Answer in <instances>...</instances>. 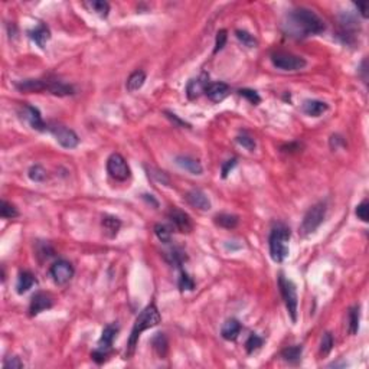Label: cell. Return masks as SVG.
Returning <instances> with one entry per match:
<instances>
[{"mask_svg":"<svg viewBox=\"0 0 369 369\" xmlns=\"http://www.w3.org/2000/svg\"><path fill=\"white\" fill-rule=\"evenodd\" d=\"M283 29L287 36L303 39L313 35H320L326 29V25L313 10L299 8L292 10L283 25Z\"/></svg>","mask_w":369,"mask_h":369,"instance_id":"1","label":"cell"},{"mask_svg":"<svg viewBox=\"0 0 369 369\" xmlns=\"http://www.w3.org/2000/svg\"><path fill=\"white\" fill-rule=\"evenodd\" d=\"M160 313H159V310H157V308L154 304H149V306H146L141 310V313L137 316L136 322L133 324V329H131L130 338H129V342H127V349H126V359H129V358H131L134 355L140 335L145 331H147V329H152L154 326H157L160 323Z\"/></svg>","mask_w":369,"mask_h":369,"instance_id":"2","label":"cell"},{"mask_svg":"<svg viewBox=\"0 0 369 369\" xmlns=\"http://www.w3.org/2000/svg\"><path fill=\"white\" fill-rule=\"evenodd\" d=\"M292 237L290 228L283 223H277L276 227L271 230L269 238L270 255L273 261L283 262L289 257L290 248H289V241Z\"/></svg>","mask_w":369,"mask_h":369,"instance_id":"3","label":"cell"},{"mask_svg":"<svg viewBox=\"0 0 369 369\" xmlns=\"http://www.w3.org/2000/svg\"><path fill=\"white\" fill-rule=\"evenodd\" d=\"M326 202H317L313 207L306 212V215L301 221L300 225V235L301 237H308L310 234H313L324 221L326 216Z\"/></svg>","mask_w":369,"mask_h":369,"instance_id":"4","label":"cell"},{"mask_svg":"<svg viewBox=\"0 0 369 369\" xmlns=\"http://www.w3.org/2000/svg\"><path fill=\"white\" fill-rule=\"evenodd\" d=\"M117 333H118V326H117L115 323L107 324V326L104 327V331L101 333L100 340H98V346H97V349L91 354V358L97 362L98 365H101V363H104V362L107 361V356L110 355V352H111V349H113V342H114Z\"/></svg>","mask_w":369,"mask_h":369,"instance_id":"5","label":"cell"},{"mask_svg":"<svg viewBox=\"0 0 369 369\" xmlns=\"http://www.w3.org/2000/svg\"><path fill=\"white\" fill-rule=\"evenodd\" d=\"M278 287H280V293H281L283 300H284L287 312H289L293 322H296L297 320V306H299L296 285H294L292 280H289L283 274H280L278 276Z\"/></svg>","mask_w":369,"mask_h":369,"instance_id":"6","label":"cell"},{"mask_svg":"<svg viewBox=\"0 0 369 369\" xmlns=\"http://www.w3.org/2000/svg\"><path fill=\"white\" fill-rule=\"evenodd\" d=\"M271 62L277 69H281V71H299L308 65L303 56L287 54V52H274L271 55Z\"/></svg>","mask_w":369,"mask_h":369,"instance_id":"7","label":"cell"},{"mask_svg":"<svg viewBox=\"0 0 369 369\" xmlns=\"http://www.w3.org/2000/svg\"><path fill=\"white\" fill-rule=\"evenodd\" d=\"M107 172L110 176L118 182H124L131 176L129 163L126 161L121 154L118 153H113L107 159Z\"/></svg>","mask_w":369,"mask_h":369,"instance_id":"8","label":"cell"},{"mask_svg":"<svg viewBox=\"0 0 369 369\" xmlns=\"http://www.w3.org/2000/svg\"><path fill=\"white\" fill-rule=\"evenodd\" d=\"M48 130L54 134L56 141L65 149H74L79 145V137L74 130H71L65 126H59V124H49Z\"/></svg>","mask_w":369,"mask_h":369,"instance_id":"9","label":"cell"},{"mask_svg":"<svg viewBox=\"0 0 369 369\" xmlns=\"http://www.w3.org/2000/svg\"><path fill=\"white\" fill-rule=\"evenodd\" d=\"M49 274L56 284L64 285L67 284L68 281H71V278L74 277V267L67 260H59V261L52 264V267L49 270Z\"/></svg>","mask_w":369,"mask_h":369,"instance_id":"10","label":"cell"},{"mask_svg":"<svg viewBox=\"0 0 369 369\" xmlns=\"http://www.w3.org/2000/svg\"><path fill=\"white\" fill-rule=\"evenodd\" d=\"M168 218H169L172 225H173L179 232H182V234H189V232L193 230V223L191 216L188 215L184 211L179 209V208H170V211L168 212Z\"/></svg>","mask_w":369,"mask_h":369,"instance_id":"11","label":"cell"},{"mask_svg":"<svg viewBox=\"0 0 369 369\" xmlns=\"http://www.w3.org/2000/svg\"><path fill=\"white\" fill-rule=\"evenodd\" d=\"M22 117L29 123L33 130L38 131H45L48 130V124L42 120V115L39 113V110L36 107H32V106H23L22 111H20Z\"/></svg>","mask_w":369,"mask_h":369,"instance_id":"12","label":"cell"},{"mask_svg":"<svg viewBox=\"0 0 369 369\" xmlns=\"http://www.w3.org/2000/svg\"><path fill=\"white\" fill-rule=\"evenodd\" d=\"M208 79H209V77H208L207 72H202L199 78L191 79V81L188 83V87H186V95H188L189 100H196V98H199L200 95L205 92L208 84H209Z\"/></svg>","mask_w":369,"mask_h":369,"instance_id":"13","label":"cell"},{"mask_svg":"<svg viewBox=\"0 0 369 369\" xmlns=\"http://www.w3.org/2000/svg\"><path fill=\"white\" fill-rule=\"evenodd\" d=\"M54 306V300L49 294L46 293L39 292L36 293L31 300V306H29V312H31V316H36L42 312H45L48 309H51Z\"/></svg>","mask_w":369,"mask_h":369,"instance_id":"14","label":"cell"},{"mask_svg":"<svg viewBox=\"0 0 369 369\" xmlns=\"http://www.w3.org/2000/svg\"><path fill=\"white\" fill-rule=\"evenodd\" d=\"M184 199L186 202L193 207L195 209H199V211H209L211 209V200L208 198L205 193L199 191V189H192L184 195Z\"/></svg>","mask_w":369,"mask_h":369,"instance_id":"15","label":"cell"},{"mask_svg":"<svg viewBox=\"0 0 369 369\" xmlns=\"http://www.w3.org/2000/svg\"><path fill=\"white\" fill-rule=\"evenodd\" d=\"M230 85L225 83H209L205 90V94L208 98L214 102H219V101L225 100L230 94Z\"/></svg>","mask_w":369,"mask_h":369,"instance_id":"16","label":"cell"},{"mask_svg":"<svg viewBox=\"0 0 369 369\" xmlns=\"http://www.w3.org/2000/svg\"><path fill=\"white\" fill-rule=\"evenodd\" d=\"M16 88L22 92H44L48 90V79H23L16 83Z\"/></svg>","mask_w":369,"mask_h":369,"instance_id":"17","label":"cell"},{"mask_svg":"<svg viewBox=\"0 0 369 369\" xmlns=\"http://www.w3.org/2000/svg\"><path fill=\"white\" fill-rule=\"evenodd\" d=\"M176 165L192 175H202V172H203L200 161L192 159V157H188V156H177Z\"/></svg>","mask_w":369,"mask_h":369,"instance_id":"18","label":"cell"},{"mask_svg":"<svg viewBox=\"0 0 369 369\" xmlns=\"http://www.w3.org/2000/svg\"><path fill=\"white\" fill-rule=\"evenodd\" d=\"M239 332H241V323L237 319H230L223 323L222 329H221V335L225 340L234 342L238 338Z\"/></svg>","mask_w":369,"mask_h":369,"instance_id":"19","label":"cell"},{"mask_svg":"<svg viewBox=\"0 0 369 369\" xmlns=\"http://www.w3.org/2000/svg\"><path fill=\"white\" fill-rule=\"evenodd\" d=\"M29 38L39 46V48H45L46 42L51 39V32L46 28L45 25H38L33 31H29Z\"/></svg>","mask_w":369,"mask_h":369,"instance_id":"20","label":"cell"},{"mask_svg":"<svg viewBox=\"0 0 369 369\" xmlns=\"http://www.w3.org/2000/svg\"><path fill=\"white\" fill-rule=\"evenodd\" d=\"M329 106L319 100H308L303 102V111L310 117H319L327 111Z\"/></svg>","mask_w":369,"mask_h":369,"instance_id":"21","label":"cell"},{"mask_svg":"<svg viewBox=\"0 0 369 369\" xmlns=\"http://www.w3.org/2000/svg\"><path fill=\"white\" fill-rule=\"evenodd\" d=\"M36 283H38V281H36V278H35V276H33L32 273H29V271H23V273H20L19 277H17L16 292L19 293V294H23V293L29 292Z\"/></svg>","mask_w":369,"mask_h":369,"instance_id":"22","label":"cell"},{"mask_svg":"<svg viewBox=\"0 0 369 369\" xmlns=\"http://www.w3.org/2000/svg\"><path fill=\"white\" fill-rule=\"evenodd\" d=\"M102 228L106 231V234H107L110 238H114L115 235L118 234V231L121 228V221L118 219V218H115V216H104L102 218Z\"/></svg>","mask_w":369,"mask_h":369,"instance_id":"23","label":"cell"},{"mask_svg":"<svg viewBox=\"0 0 369 369\" xmlns=\"http://www.w3.org/2000/svg\"><path fill=\"white\" fill-rule=\"evenodd\" d=\"M145 81H146V74H145L143 71H134L130 77L127 78L126 88H127V91L130 92L137 91V90H140V88L143 87Z\"/></svg>","mask_w":369,"mask_h":369,"instance_id":"24","label":"cell"},{"mask_svg":"<svg viewBox=\"0 0 369 369\" xmlns=\"http://www.w3.org/2000/svg\"><path fill=\"white\" fill-rule=\"evenodd\" d=\"M152 345H153L154 352L159 358H165L168 355L169 343H168V339L165 336V333H156V336L152 339Z\"/></svg>","mask_w":369,"mask_h":369,"instance_id":"25","label":"cell"},{"mask_svg":"<svg viewBox=\"0 0 369 369\" xmlns=\"http://www.w3.org/2000/svg\"><path fill=\"white\" fill-rule=\"evenodd\" d=\"M214 222L218 227H222V228H227V230H234L238 225L239 219L238 216L231 215V214H218L214 218Z\"/></svg>","mask_w":369,"mask_h":369,"instance_id":"26","label":"cell"},{"mask_svg":"<svg viewBox=\"0 0 369 369\" xmlns=\"http://www.w3.org/2000/svg\"><path fill=\"white\" fill-rule=\"evenodd\" d=\"M301 354H303V346L296 345L290 346V347H285L284 351L281 352L283 359L290 363H297L301 359Z\"/></svg>","mask_w":369,"mask_h":369,"instance_id":"27","label":"cell"},{"mask_svg":"<svg viewBox=\"0 0 369 369\" xmlns=\"http://www.w3.org/2000/svg\"><path fill=\"white\" fill-rule=\"evenodd\" d=\"M0 215H2V218H5V219H13L16 216H19V211L16 209L15 205L9 203L8 200H2Z\"/></svg>","mask_w":369,"mask_h":369,"instance_id":"28","label":"cell"},{"mask_svg":"<svg viewBox=\"0 0 369 369\" xmlns=\"http://www.w3.org/2000/svg\"><path fill=\"white\" fill-rule=\"evenodd\" d=\"M28 176L33 182L40 183V182L46 180V170L40 165H33V166H31V169L28 170Z\"/></svg>","mask_w":369,"mask_h":369,"instance_id":"29","label":"cell"},{"mask_svg":"<svg viewBox=\"0 0 369 369\" xmlns=\"http://www.w3.org/2000/svg\"><path fill=\"white\" fill-rule=\"evenodd\" d=\"M359 319H361V312H359V306H356L349 313V331L352 335H356L359 331Z\"/></svg>","mask_w":369,"mask_h":369,"instance_id":"30","label":"cell"},{"mask_svg":"<svg viewBox=\"0 0 369 369\" xmlns=\"http://www.w3.org/2000/svg\"><path fill=\"white\" fill-rule=\"evenodd\" d=\"M154 234H156V237L160 239L161 242H165V244H169L170 239H172V231H170V228H168L166 225H163V223L154 225Z\"/></svg>","mask_w":369,"mask_h":369,"instance_id":"31","label":"cell"},{"mask_svg":"<svg viewBox=\"0 0 369 369\" xmlns=\"http://www.w3.org/2000/svg\"><path fill=\"white\" fill-rule=\"evenodd\" d=\"M264 343V340H262L258 335H255V333H251L250 335V338L247 339L245 342V349L248 354H254L255 351H258L260 347L262 346Z\"/></svg>","mask_w":369,"mask_h":369,"instance_id":"32","label":"cell"},{"mask_svg":"<svg viewBox=\"0 0 369 369\" xmlns=\"http://www.w3.org/2000/svg\"><path fill=\"white\" fill-rule=\"evenodd\" d=\"M235 35H237V38H238L239 42H241L242 45H245L247 48H255V46L258 45L257 39L254 38V35H251L250 32L237 31L235 32Z\"/></svg>","mask_w":369,"mask_h":369,"instance_id":"33","label":"cell"},{"mask_svg":"<svg viewBox=\"0 0 369 369\" xmlns=\"http://www.w3.org/2000/svg\"><path fill=\"white\" fill-rule=\"evenodd\" d=\"M88 6L91 8V10H94L97 15L100 16V17H107L108 16V12H110V5H108L107 2H91V3H88Z\"/></svg>","mask_w":369,"mask_h":369,"instance_id":"34","label":"cell"},{"mask_svg":"<svg viewBox=\"0 0 369 369\" xmlns=\"http://www.w3.org/2000/svg\"><path fill=\"white\" fill-rule=\"evenodd\" d=\"M333 349V338H332V335L327 332V333H324L322 338V343H320V354L323 356H326V355L331 354V351Z\"/></svg>","mask_w":369,"mask_h":369,"instance_id":"35","label":"cell"},{"mask_svg":"<svg viewBox=\"0 0 369 369\" xmlns=\"http://www.w3.org/2000/svg\"><path fill=\"white\" fill-rule=\"evenodd\" d=\"M356 216L361 219L362 222H368L369 221V207H368V200H362L361 203L356 207V211H355Z\"/></svg>","mask_w":369,"mask_h":369,"instance_id":"36","label":"cell"},{"mask_svg":"<svg viewBox=\"0 0 369 369\" xmlns=\"http://www.w3.org/2000/svg\"><path fill=\"white\" fill-rule=\"evenodd\" d=\"M179 289L183 292V290H189V292H192L193 289H195V283H193V280L191 277L188 276V273L186 271H182L180 273V278H179Z\"/></svg>","mask_w":369,"mask_h":369,"instance_id":"37","label":"cell"},{"mask_svg":"<svg viewBox=\"0 0 369 369\" xmlns=\"http://www.w3.org/2000/svg\"><path fill=\"white\" fill-rule=\"evenodd\" d=\"M239 95L241 97H244L247 100L250 101L251 104L254 106H257V104H260L261 102V97L257 94V91H254V90H248V88H244V90H239Z\"/></svg>","mask_w":369,"mask_h":369,"instance_id":"38","label":"cell"},{"mask_svg":"<svg viewBox=\"0 0 369 369\" xmlns=\"http://www.w3.org/2000/svg\"><path fill=\"white\" fill-rule=\"evenodd\" d=\"M227 39H228V35H227V31L225 29H221V31L216 33V39H215V49H214V52H219V51H222L223 46L227 44Z\"/></svg>","mask_w":369,"mask_h":369,"instance_id":"39","label":"cell"},{"mask_svg":"<svg viewBox=\"0 0 369 369\" xmlns=\"http://www.w3.org/2000/svg\"><path fill=\"white\" fill-rule=\"evenodd\" d=\"M237 141H238L239 145L244 147V149H247L248 152H254V149H255V140H254L253 137H250V136H245V134L238 136Z\"/></svg>","mask_w":369,"mask_h":369,"instance_id":"40","label":"cell"},{"mask_svg":"<svg viewBox=\"0 0 369 369\" xmlns=\"http://www.w3.org/2000/svg\"><path fill=\"white\" fill-rule=\"evenodd\" d=\"M3 368L5 369H22L23 362L20 361L17 356H13V358H9L8 361H5V363H3Z\"/></svg>","mask_w":369,"mask_h":369,"instance_id":"41","label":"cell"},{"mask_svg":"<svg viewBox=\"0 0 369 369\" xmlns=\"http://www.w3.org/2000/svg\"><path fill=\"white\" fill-rule=\"evenodd\" d=\"M237 166V159H231V160H227L225 163L222 165V177L228 176V173H230L231 170L234 169Z\"/></svg>","mask_w":369,"mask_h":369,"instance_id":"42","label":"cell"},{"mask_svg":"<svg viewBox=\"0 0 369 369\" xmlns=\"http://www.w3.org/2000/svg\"><path fill=\"white\" fill-rule=\"evenodd\" d=\"M356 8H358V10H359V13H361V16L363 17V19H366L368 17V5L366 3H358V5H355Z\"/></svg>","mask_w":369,"mask_h":369,"instance_id":"43","label":"cell"},{"mask_svg":"<svg viewBox=\"0 0 369 369\" xmlns=\"http://www.w3.org/2000/svg\"><path fill=\"white\" fill-rule=\"evenodd\" d=\"M166 114H168V117H169L170 120H172V121H175V123H176L177 126H180V127H184V126H188V127H189V124H186L184 121H182L180 118H177L176 114H172V113H166Z\"/></svg>","mask_w":369,"mask_h":369,"instance_id":"44","label":"cell"}]
</instances>
